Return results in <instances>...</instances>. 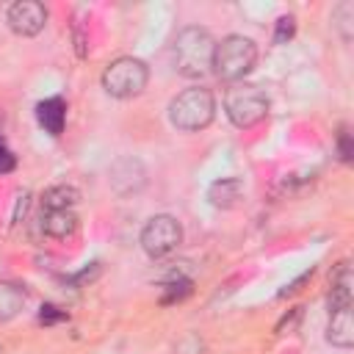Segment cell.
Listing matches in <instances>:
<instances>
[{
	"label": "cell",
	"instance_id": "6da1fadb",
	"mask_svg": "<svg viewBox=\"0 0 354 354\" xmlns=\"http://www.w3.org/2000/svg\"><path fill=\"white\" fill-rule=\"evenodd\" d=\"M213 50H216V41L205 28H199V25L183 28L174 39V66H177V72L185 75V77L207 75L213 69Z\"/></svg>",
	"mask_w": 354,
	"mask_h": 354
},
{
	"label": "cell",
	"instance_id": "7a4b0ae2",
	"mask_svg": "<svg viewBox=\"0 0 354 354\" xmlns=\"http://www.w3.org/2000/svg\"><path fill=\"white\" fill-rule=\"evenodd\" d=\"M213 116H216V100H213V91L205 86H194V88L180 91L169 105L171 124L177 130H185V133L207 127L213 122Z\"/></svg>",
	"mask_w": 354,
	"mask_h": 354
},
{
	"label": "cell",
	"instance_id": "3957f363",
	"mask_svg": "<svg viewBox=\"0 0 354 354\" xmlns=\"http://www.w3.org/2000/svg\"><path fill=\"white\" fill-rule=\"evenodd\" d=\"M257 64V44L246 36H227L213 50V72L221 80H241Z\"/></svg>",
	"mask_w": 354,
	"mask_h": 354
},
{
	"label": "cell",
	"instance_id": "277c9868",
	"mask_svg": "<svg viewBox=\"0 0 354 354\" xmlns=\"http://www.w3.org/2000/svg\"><path fill=\"white\" fill-rule=\"evenodd\" d=\"M147 80H149L147 64L138 58H130V55L111 61L102 72V88L116 100H130V97L141 94L147 88Z\"/></svg>",
	"mask_w": 354,
	"mask_h": 354
},
{
	"label": "cell",
	"instance_id": "5b68a950",
	"mask_svg": "<svg viewBox=\"0 0 354 354\" xmlns=\"http://www.w3.org/2000/svg\"><path fill=\"white\" fill-rule=\"evenodd\" d=\"M224 108H227V116L235 127H254L268 113V97L260 86L238 83L227 91Z\"/></svg>",
	"mask_w": 354,
	"mask_h": 354
},
{
	"label": "cell",
	"instance_id": "8992f818",
	"mask_svg": "<svg viewBox=\"0 0 354 354\" xmlns=\"http://www.w3.org/2000/svg\"><path fill=\"white\" fill-rule=\"evenodd\" d=\"M180 241H183V227L174 216L166 213L152 216L141 230V249L155 260L171 254L180 246Z\"/></svg>",
	"mask_w": 354,
	"mask_h": 354
},
{
	"label": "cell",
	"instance_id": "52a82bcc",
	"mask_svg": "<svg viewBox=\"0 0 354 354\" xmlns=\"http://www.w3.org/2000/svg\"><path fill=\"white\" fill-rule=\"evenodd\" d=\"M8 28L19 36H36L47 25V8L39 0H17L8 6Z\"/></svg>",
	"mask_w": 354,
	"mask_h": 354
},
{
	"label": "cell",
	"instance_id": "ba28073f",
	"mask_svg": "<svg viewBox=\"0 0 354 354\" xmlns=\"http://www.w3.org/2000/svg\"><path fill=\"white\" fill-rule=\"evenodd\" d=\"M326 340L332 346H337V348H351L354 346V315H351V304L329 310Z\"/></svg>",
	"mask_w": 354,
	"mask_h": 354
},
{
	"label": "cell",
	"instance_id": "9c48e42d",
	"mask_svg": "<svg viewBox=\"0 0 354 354\" xmlns=\"http://www.w3.org/2000/svg\"><path fill=\"white\" fill-rule=\"evenodd\" d=\"M243 196V183L238 177H221L216 180L210 188H207V199L213 207H221V210H230L238 205V199Z\"/></svg>",
	"mask_w": 354,
	"mask_h": 354
},
{
	"label": "cell",
	"instance_id": "30bf717a",
	"mask_svg": "<svg viewBox=\"0 0 354 354\" xmlns=\"http://www.w3.org/2000/svg\"><path fill=\"white\" fill-rule=\"evenodd\" d=\"M41 230L50 238H69L77 230V216L75 207H64V210H41Z\"/></svg>",
	"mask_w": 354,
	"mask_h": 354
},
{
	"label": "cell",
	"instance_id": "8fae6325",
	"mask_svg": "<svg viewBox=\"0 0 354 354\" xmlns=\"http://www.w3.org/2000/svg\"><path fill=\"white\" fill-rule=\"evenodd\" d=\"M36 119L39 124L50 133V136H58L64 130V122H66V102L61 97H50V100H41L36 105Z\"/></svg>",
	"mask_w": 354,
	"mask_h": 354
},
{
	"label": "cell",
	"instance_id": "7c38bea8",
	"mask_svg": "<svg viewBox=\"0 0 354 354\" xmlns=\"http://www.w3.org/2000/svg\"><path fill=\"white\" fill-rule=\"evenodd\" d=\"M80 199L77 188L72 185H53L44 191L41 196V210H64V207H75Z\"/></svg>",
	"mask_w": 354,
	"mask_h": 354
},
{
	"label": "cell",
	"instance_id": "4fadbf2b",
	"mask_svg": "<svg viewBox=\"0 0 354 354\" xmlns=\"http://www.w3.org/2000/svg\"><path fill=\"white\" fill-rule=\"evenodd\" d=\"M25 304V290L17 285H0V324L14 318Z\"/></svg>",
	"mask_w": 354,
	"mask_h": 354
},
{
	"label": "cell",
	"instance_id": "5bb4252c",
	"mask_svg": "<svg viewBox=\"0 0 354 354\" xmlns=\"http://www.w3.org/2000/svg\"><path fill=\"white\" fill-rule=\"evenodd\" d=\"M191 288H194V282H191V277H185V279H171V282H163V304H171V301H183L188 293H191Z\"/></svg>",
	"mask_w": 354,
	"mask_h": 354
},
{
	"label": "cell",
	"instance_id": "9a60e30c",
	"mask_svg": "<svg viewBox=\"0 0 354 354\" xmlns=\"http://www.w3.org/2000/svg\"><path fill=\"white\" fill-rule=\"evenodd\" d=\"M293 33H296V22H293V17H279V19H277L274 41H277V44H285L288 39H293Z\"/></svg>",
	"mask_w": 354,
	"mask_h": 354
},
{
	"label": "cell",
	"instance_id": "2e32d148",
	"mask_svg": "<svg viewBox=\"0 0 354 354\" xmlns=\"http://www.w3.org/2000/svg\"><path fill=\"white\" fill-rule=\"evenodd\" d=\"M58 321H66V313L64 310H58L55 304H44L41 310H39V324H58Z\"/></svg>",
	"mask_w": 354,
	"mask_h": 354
},
{
	"label": "cell",
	"instance_id": "e0dca14e",
	"mask_svg": "<svg viewBox=\"0 0 354 354\" xmlns=\"http://www.w3.org/2000/svg\"><path fill=\"white\" fill-rule=\"evenodd\" d=\"M337 149H340V160H343V163H348V160H351V155H354V147H351V136H348V130H340V133H337Z\"/></svg>",
	"mask_w": 354,
	"mask_h": 354
},
{
	"label": "cell",
	"instance_id": "ac0fdd59",
	"mask_svg": "<svg viewBox=\"0 0 354 354\" xmlns=\"http://www.w3.org/2000/svg\"><path fill=\"white\" fill-rule=\"evenodd\" d=\"M301 310H304V307H293V310H290V315H285V318L277 324V335H285V329H288V332H293V329H296V324H299V318H301Z\"/></svg>",
	"mask_w": 354,
	"mask_h": 354
},
{
	"label": "cell",
	"instance_id": "d6986e66",
	"mask_svg": "<svg viewBox=\"0 0 354 354\" xmlns=\"http://www.w3.org/2000/svg\"><path fill=\"white\" fill-rule=\"evenodd\" d=\"M17 169V158H14V152L0 141V174H8V171H14Z\"/></svg>",
	"mask_w": 354,
	"mask_h": 354
},
{
	"label": "cell",
	"instance_id": "ffe728a7",
	"mask_svg": "<svg viewBox=\"0 0 354 354\" xmlns=\"http://www.w3.org/2000/svg\"><path fill=\"white\" fill-rule=\"evenodd\" d=\"M97 274H100V263H91L88 268H83L80 274H75V277H72V282H91Z\"/></svg>",
	"mask_w": 354,
	"mask_h": 354
},
{
	"label": "cell",
	"instance_id": "44dd1931",
	"mask_svg": "<svg viewBox=\"0 0 354 354\" xmlns=\"http://www.w3.org/2000/svg\"><path fill=\"white\" fill-rule=\"evenodd\" d=\"M0 354H3V346H0Z\"/></svg>",
	"mask_w": 354,
	"mask_h": 354
}]
</instances>
